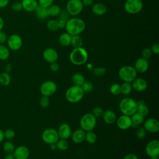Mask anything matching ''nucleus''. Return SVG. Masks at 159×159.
Masks as SVG:
<instances>
[{"label": "nucleus", "instance_id": "1", "mask_svg": "<svg viewBox=\"0 0 159 159\" xmlns=\"http://www.w3.org/2000/svg\"><path fill=\"white\" fill-rule=\"evenodd\" d=\"M65 28L66 32L71 36L77 35L85 30L86 24L83 19L74 17L68 20Z\"/></svg>", "mask_w": 159, "mask_h": 159}, {"label": "nucleus", "instance_id": "2", "mask_svg": "<svg viewBox=\"0 0 159 159\" xmlns=\"http://www.w3.org/2000/svg\"><path fill=\"white\" fill-rule=\"evenodd\" d=\"M88 58L86 50L83 47L73 48L70 54V60L75 65H82L84 64Z\"/></svg>", "mask_w": 159, "mask_h": 159}, {"label": "nucleus", "instance_id": "3", "mask_svg": "<svg viewBox=\"0 0 159 159\" xmlns=\"http://www.w3.org/2000/svg\"><path fill=\"white\" fill-rule=\"evenodd\" d=\"M119 109L122 114L131 116L136 112L137 102L132 98H125L119 103Z\"/></svg>", "mask_w": 159, "mask_h": 159}, {"label": "nucleus", "instance_id": "4", "mask_svg": "<svg viewBox=\"0 0 159 159\" xmlns=\"http://www.w3.org/2000/svg\"><path fill=\"white\" fill-rule=\"evenodd\" d=\"M84 95L81 88L79 86L73 85L69 88L66 93L65 97L66 100L71 103H76L81 100Z\"/></svg>", "mask_w": 159, "mask_h": 159}, {"label": "nucleus", "instance_id": "5", "mask_svg": "<svg viewBox=\"0 0 159 159\" xmlns=\"http://www.w3.org/2000/svg\"><path fill=\"white\" fill-rule=\"evenodd\" d=\"M119 76L124 82L132 83L136 78L137 72L135 68L130 65H125L119 70Z\"/></svg>", "mask_w": 159, "mask_h": 159}, {"label": "nucleus", "instance_id": "6", "mask_svg": "<svg viewBox=\"0 0 159 159\" xmlns=\"http://www.w3.org/2000/svg\"><path fill=\"white\" fill-rule=\"evenodd\" d=\"M96 118L91 113H86L83 115L80 121L81 129L85 132L92 131L96 125Z\"/></svg>", "mask_w": 159, "mask_h": 159}, {"label": "nucleus", "instance_id": "7", "mask_svg": "<svg viewBox=\"0 0 159 159\" xmlns=\"http://www.w3.org/2000/svg\"><path fill=\"white\" fill-rule=\"evenodd\" d=\"M142 0H126L124 3L125 11L130 14L139 13L143 9Z\"/></svg>", "mask_w": 159, "mask_h": 159}, {"label": "nucleus", "instance_id": "8", "mask_svg": "<svg viewBox=\"0 0 159 159\" xmlns=\"http://www.w3.org/2000/svg\"><path fill=\"white\" fill-rule=\"evenodd\" d=\"M83 9V5L81 0H68L66 5V11L71 16H78Z\"/></svg>", "mask_w": 159, "mask_h": 159}, {"label": "nucleus", "instance_id": "9", "mask_svg": "<svg viewBox=\"0 0 159 159\" xmlns=\"http://www.w3.org/2000/svg\"><path fill=\"white\" fill-rule=\"evenodd\" d=\"M42 139L43 141L47 144L56 143L59 139L57 130L52 128L44 130L42 134Z\"/></svg>", "mask_w": 159, "mask_h": 159}, {"label": "nucleus", "instance_id": "10", "mask_svg": "<svg viewBox=\"0 0 159 159\" xmlns=\"http://www.w3.org/2000/svg\"><path fill=\"white\" fill-rule=\"evenodd\" d=\"M57 91V84L53 81H46L43 82L40 87V91L42 96H50Z\"/></svg>", "mask_w": 159, "mask_h": 159}, {"label": "nucleus", "instance_id": "11", "mask_svg": "<svg viewBox=\"0 0 159 159\" xmlns=\"http://www.w3.org/2000/svg\"><path fill=\"white\" fill-rule=\"evenodd\" d=\"M9 48L12 50L16 51L19 50L22 46V39L17 34H12L10 35L7 40Z\"/></svg>", "mask_w": 159, "mask_h": 159}, {"label": "nucleus", "instance_id": "12", "mask_svg": "<svg viewBox=\"0 0 159 159\" xmlns=\"http://www.w3.org/2000/svg\"><path fill=\"white\" fill-rule=\"evenodd\" d=\"M145 152L150 157H158L159 155V141L158 140L150 141L145 147Z\"/></svg>", "mask_w": 159, "mask_h": 159}, {"label": "nucleus", "instance_id": "13", "mask_svg": "<svg viewBox=\"0 0 159 159\" xmlns=\"http://www.w3.org/2000/svg\"><path fill=\"white\" fill-rule=\"evenodd\" d=\"M143 127L147 132L156 133L159 130V122L156 119L149 118L144 122Z\"/></svg>", "mask_w": 159, "mask_h": 159}, {"label": "nucleus", "instance_id": "14", "mask_svg": "<svg viewBox=\"0 0 159 159\" xmlns=\"http://www.w3.org/2000/svg\"><path fill=\"white\" fill-rule=\"evenodd\" d=\"M42 56L43 59L49 63L57 61L58 58L57 52L52 48H47L45 49L42 53Z\"/></svg>", "mask_w": 159, "mask_h": 159}, {"label": "nucleus", "instance_id": "15", "mask_svg": "<svg viewBox=\"0 0 159 159\" xmlns=\"http://www.w3.org/2000/svg\"><path fill=\"white\" fill-rule=\"evenodd\" d=\"M12 153L15 159H27L30 155V151L27 147L21 145L15 148Z\"/></svg>", "mask_w": 159, "mask_h": 159}, {"label": "nucleus", "instance_id": "16", "mask_svg": "<svg viewBox=\"0 0 159 159\" xmlns=\"http://www.w3.org/2000/svg\"><path fill=\"white\" fill-rule=\"evenodd\" d=\"M117 126L121 130H127L131 127L132 120L130 116L122 114L116 120Z\"/></svg>", "mask_w": 159, "mask_h": 159}, {"label": "nucleus", "instance_id": "17", "mask_svg": "<svg viewBox=\"0 0 159 159\" xmlns=\"http://www.w3.org/2000/svg\"><path fill=\"white\" fill-rule=\"evenodd\" d=\"M59 139H68L71 134V129L70 126L66 123L61 124L57 130Z\"/></svg>", "mask_w": 159, "mask_h": 159}, {"label": "nucleus", "instance_id": "18", "mask_svg": "<svg viewBox=\"0 0 159 159\" xmlns=\"http://www.w3.org/2000/svg\"><path fill=\"white\" fill-rule=\"evenodd\" d=\"M149 64L147 60L141 57L139 58L135 63V69L137 72L140 73H143L146 72L148 69Z\"/></svg>", "mask_w": 159, "mask_h": 159}, {"label": "nucleus", "instance_id": "19", "mask_svg": "<svg viewBox=\"0 0 159 159\" xmlns=\"http://www.w3.org/2000/svg\"><path fill=\"white\" fill-rule=\"evenodd\" d=\"M132 88L137 92L144 91L147 88V83L143 78H135L132 82Z\"/></svg>", "mask_w": 159, "mask_h": 159}, {"label": "nucleus", "instance_id": "20", "mask_svg": "<svg viewBox=\"0 0 159 159\" xmlns=\"http://www.w3.org/2000/svg\"><path fill=\"white\" fill-rule=\"evenodd\" d=\"M21 3L23 9L30 12H34L39 5L37 0H22Z\"/></svg>", "mask_w": 159, "mask_h": 159}, {"label": "nucleus", "instance_id": "21", "mask_svg": "<svg viewBox=\"0 0 159 159\" xmlns=\"http://www.w3.org/2000/svg\"><path fill=\"white\" fill-rule=\"evenodd\" d=\"M92 12L98 16L104 15L107 12L106 6L102 2H97L93 4Z\"/></svg>", "mask_w": 159, "mask_h": 159}, {"label": "nucleus", "instance_id": "22", "mask_svg": "<svg viewBox=\"0 0 159 159\" xmlns=\"http://www.w3.org/2000/svg\"><path fill=\"white\" fill-rule=\"evenodd\" d=\"M85 131L83 129H77L75 130L71 135V139L76 143H80L85 140Z\"/></svg>", "mask_w": 159, "mask_h": 159}, {"label": "nucleus", "instance_id": "23", "mask_svg": "<svg viewBox=\"0 0 159 159\" xmlns=\"http://www.w3.org/2000/svg\"><path fill=\"white\" fill-rule=\"evenodd\" d=\"M137 102L136 112L142 115L143 117L147 116L149 113V109L143 100H139Z\"/></svg>", "mask_w": 159, "mask_h": 159}, {"label": "nucleus", "instance_id": "24", "mask_svg": "<svg viewBox=\"0 0 159 159\" xmlns=\"http://www.w3.org/2000/svg\"><path fill=\"white\" fill-rule=\"evenodd\" d=\"M104 121L107 124H112L116 120V115L112 110H106L102 114Z\"/></svg>", "mask_w": 159, "mask_h": 159}, {"label": "nucleus", "instance_id": "25", "mask_svg": "<svg viewBox=\"0 0 159 159\" xmlns=\"http://www.w3.org/2000/svg\"><path fill=\"white\" fill-rule=\"evenodd\" d=\"M71 37L72 36L66 32L62 33L58 37V42L60 45L63 47L69 46L71 44Z\"/></svg>", "mask_w": 159, "mask_h": 159}, {"label": "nucleus", "instance_id": "26", "mask_svg": "<svg viewBox=\"0 0 159 159\" xmlns=\"http://www.w3.org/2000/svg\"><path fill=\"white\" fill-rule=\"evenodd\" d=\"M132 120L131 127L136 128L139 125L142 124L144 122V117L137 112L134 113L130 117Z\"/></svg>", "mask_w": 159, "mask_h": 159}, {"label": "nucleus", "instance_id": "27", "mask_svg": "<svg viewBox=\"0 0 159 159\" xmlns=\"http://www.w3.org/2000/svg\"><path fill=\"white\" fill-rule=\"evenodd\" d=\"M34 12H35L36 16L39 19H45L48 17L47 8L43 7L40 5H38Z\"/></svg>", "mask_w": 159, "mask_h": 159}, {"label": "nucleus", "instance_id": "28", "mask_svg": "<svg viewBox=\"0 0 159 159\" xmlns=\"http://www.w3.org/2000/svg\"><path fill=\"white\" fill-rule=\"evenodd\" d=\"M61 8L57 4H52L47 8L48 16L56 17L58 16L61 11Z\"/></svg>", "mask_w": 159, "mask_h": 159}, {"label": "nucleus", "instance_id": "29", "mask_svg": "<svg viewBox=\"0 0 159 159\" xmlns=\"http://www.w3.org/2000/svg\"><path fill=\"white\" fill-rule=\"evenodd\" d=\"M71 81L74 85L81 86V85L84 82L85 79L84 76L81 73H75L72 76Z\"/></svg>", "mask_w": 159, "mask_h": 159}, {"label": "nucleus", "instance_id": "30", "mask_svg": "<svg viewBox=\"0 0 159 159\" xmlns=\"http://www.w3.org/2000/svg\"><path fill=\"white\" fill-rule=\"evenodd\" d=\"M83 43V39L79 35H73L71 37V40L70 45H71L74 48L82 47Z\"/></svg>", "mask_w": 159, "mask_h": 159}, {"label": "nucleus", "instance_id": "31", "mask_svg": "<svg viewBox=\"0 0 159 159\" xmlns=\"http://www.w3.org/2000/svg\"><path fill=\"white\" fill-rule=\"evenodd\" d=\"M11 76L9 74L5 71L0 73V83L3 86H7L10 84Z\"/></svg>", "mask_w": 159, "mask_h": 159}, {"label": "nucleus", "instance_id": "32", "mask_svg": "<svg viewBox=\"0 0 159 159\" xmlns=\"http://www.w3.org/2000/svg\"><path fill=\"white\" fill-rule=\"evenodd\" d=\"M10 52L9 48L2 44H0V60H5L9 57Z\"/></svg>", "mask_w": 159, "mask_h": 159}, {"label": "nucleus", "instance_id": "33", "mask_svg": "<svg viewBox=\"0 0 159 159\" xmlns=\"http://www.w3.org/2000/svg\"><path fill=\"white\" fill-rule=\"evenodd\" d=\"M120 86V93H122V94L128 95L131 93L132 88L130 83L124 82Z\"/></svg>", "mask_w": 159, "mask_h": 159}, {"label": "nucleus", "instance_id": "34", "mask_svg": "<svg viewBox=\"0 0 159 159\" xmlns=\"http://www.w3.org/2000/svg\"><path fill=\"white\" fill-rule=\"evenodd\" d=\"M55 144L57 148L62 151L66 150L69 147V143L66 139H59Z\"/></svg>", "mask_w": 159, "mask_h": 159}, {"label": "nucleus", "instance_id": "35", "mask_svg": "<svg viewBox=\"0 0 159 159\" xmlns=\"http://www.w3.org/2000/svg\"><path fill=\"white\" fill-rule=\"evenodd\" d=\"M85 140L88 143H94L97 140V135L93 131L86 132L85 134Z\"/></svg>", "mask_w": 159, "mask_h": 159}, {"label": "nucleus", "instance_id": "36", "mask_svg": "<svg viewBox=\"0 0 159 159\" xmlns=\"http://www.w3.org/2000/svg\"><path fill=\"white\" fill-rule=\"evenodd\" d=\"M15 149L14 145L12 142L10 141L5 142L3 144V150L6 153H13Z\"/></svg>", "mask_w": 159, "mask_h": 159}, {"label": "nucleus", "instance_id": "37", "mask_svg": "<svg viewBox=\"0 0 159 159\" xmlns=\"http://www.w3.org/2000/svg\"><path fill=\"white\" fill-rule=\"evenodd\" d=\"M84 93H90L93 89V85L91 82L88 81H84V82L80 86Z\"/></svg>", "mask_w": 159, "mask_h": 159}, {"label": "nucleus", "instance_id": "38", "mask_svg": "<svg viewBox=\"0 0 159 159\" xmlns=\"http://www.w3.org/2000/svg\"><path fill=\"white\" fill-rule=\"evenodd\" d=\"M47 27L50 31H57L59 28L58 25V21L52 19L47 22Z\"/></svg>", "mask_w": 159, "mask_h": 159}, {"label": "nucleus", "instance_id": "39", "mask_svg": "<svg viewBox=\"0 0 159 159\" xmlns=\"http://www.w3.org/2000/svg\"><path fill=\"white\" fill-rule=\"evenodd\" d=\"M110 92L113 95H118L120 94V86L117 83L112 84L109 88Z\"/></svg>", "mask_w": 159, "mask_h": 159}, {"label": "nucleus", "instance_id": "40", "mask_svg": "<svg viewBox=\"0 0 159 159\" xmlns=\"http://www.w3.org/2000/svg\"><path fill=\"white\" fill-rule=\"evenodd\" d=\"M93 74L96 76H102L104 75H105L106 72V70L105 68L104 67H101V66H98V67H95L93 68Z\"/></svg>", "mask_w": 159, "mask_h": 159}, {"label": "nucleus", "instance_id": "41", "mask_svg": "<svg viewBox=\"0 0 159 159\" xmlns=\"http://www.w3.org/2000/svg\"><path fill=\"white\" fill-rule=\"evenodd\" d=\"M104 111L101 107H95L92 110V114L96 117V118H99L101 117L102 116Z\"/></svg>", "mask_w": 159, "mask_h": 159}, {"label": "nucleus", "instance_id": "42", "mask_svg": "<svg viewBox=\"0 0 159 159\" xmlns=\"http://www.w3.org/2000/svg\"><path fill=\"white\" fill-rule=\"evenodd\" d=\"M40 105L43 108H46L47 107L49 104H50V99L48 96H43L40 99Z\"/></svg>", "mask_w": 159, "mask_h": 159}, {"label": "nucleus", "instance_id": "43", "mask_svg": "<svg viewBox=\"0 0 159 159\" xmlns=\"http://www.w3.org/2000/svg\"><path fill=\"white\" fill-rule=\"evenodd\" d=\"M58 17L60 20H62L63 21L67 22L68 20L70 19V14L66 11V9H63V10H61L58 15Z\"/></svg>", "mask_w": 159, "mask_h": 159}, {"label": "nucleus", "instance_id": "44", "mask_svg": "<svg viewBox=\"0 0 159 159\" xmlns=\"http://www.w3.org/2000/svg\"><path fill=\"white\" fill-rule=\"evenodd\" d=\"M152 52L150 49V48H145L142 52V57L146 59V60H148V58H150L152 55Z\"/></svg>", "mask_w": 159, "mask_h": 159}, {"label": "nucleus", "instance_id": "45", "mask_svg": "<svg viewBox=\"0 0 159 159\" xmlns=\"http://www.w3.org/2000/svg\"><path fill=\"white\" fill-rule=\"evenodd\" d=\"M11 8H12V10L14 12L20 11L23 9L21 1H17L14 2L11 6Z\"/></svg>", "mask_w": 159, "mask_h": 159}, {"label": "nucleus", "instance_id": "46", "mask_svg": "<svg viewBox=\"0 0 159 159\" xmlns=\"http://www.w3.org/2000/svg\"><path fill=\"white\" fill-rule=\"evenodd\" d=\"M146 132L147 131L145 130V129L143 127H139L136 131L137 137L139 139H142L145 138V137L146 135Z\"/></svg>", "mask_w": 159, "mask_h": 159}, {"label": "nucleus", "instance_id": "47", "mask_svg": "<svg viewBox=\"0 0 159 159\" xmlns=\"http://www.w3.org/2000/svg\"><path fill=\"white\" fill-rule=\"evenodd\" d=\"M54 0H38V3L39 5L43 7L48 8L50 6L53 4Z\"/></svg>", "mask_w": 159, "mask_h": 159}, {"label": "nucleus", "instance_id": "48", "mask_svg": "<svg viewBox=\"0 0 159 159\" xmlns=\"http://www.w3.org/2000/svg\"><path fill=\"white\" fill-rule=\"evenodd\" d=\"M4 138L7 139H11L15 136V132L12 129H8L4 132Z\"/></svg>", "mask_w": 159, "mask_h": 159}, {"label": "nucleus", "instance_id": "49", "mask_svg": "<svg viewBox=\"0 0 159 159\" xmlns=\"http://www.w3.org/2000/svg\"><path fill=\"white\" fill-rule=\"evenodd\" d=\"M50 68L52 71L57 72L60 70V65L58 63H57V61L53 62V63H50Z\"/></svg>", "mask_w": 159, "mask_h": 159}, {"label": "nucleus", "instance_id": "50", "mask_svg": "<svg viewBox=\"0 0 159 159\" xmlns=\"http://www.w3.org/2000/svg\"><path fill=\"white\" fill-rule=\"evenodd\" d=\"M7 36L6 34L4 32L1 30L0 31V44L4 43L5 42H7Z\"/></svg>", "mask_w": 159, "mask_h": 159}, {"label": "nucleus", "instance_id": "51", "mask_svg": "<svg viewBox=\"0 0 159 159\" xmlns=\"http://www.w3.org/2000/svg\"><path fill=\"white\" fill-rule=\"evenodd\" d=\"M150 49H151L153 53L156 54V55L158 54L159 53V44L158 43H153Z\"/></svg>", "mask_w": 159, "mask_h": 159}, {"label": "nucleus", "instance_id": "52", "mask_svg": "<svg viewBox=\"0 0 159 159\" xmlns=\"http://www.w3.org/2000/svg\"><path fill=\"white\" fill-rule=\"evenodd\" d=\"M81 2L83 3V6L88 7L92 6L94 2V0H81Z\"/></svg>", "mask_w": 159, "mask_h": 159}, {"label": "nucleus", "instance_id": "53", "mask_svg": "<svg viewBox=\"0 0 159 159\" xmlns=\"http://www.w3.org/2000/svg\"><path fill=\"white\" fill-rule=\"evenodd\" d=\"M124 159H139V158L136 155L133 153H129L124 157Z\"/></svg>", "mask_w": 159, "mask_h": 159}, {"label": "nucleus", "instance_id": "54", "mask_svg": "<svg viewBox=\"0 0 159 159\" xmlns=\"http://www.w3.org/2000/svg\"><path fill=\"white\" fill-rule=\"evenodd\" d=\"M9 2V0H0V8L6 7Z\"/></svg>", "mask_w": 159, "mask_h": 159}, {"label": "nucleus", "instance_id": "55", "mask_svg": "<svg viewBox=\"0 0 159 159\" xmlns=\"http://www.w3.org/2000/svg\"><path fill=\"white\" fill-rule=\"evenodd\" d=\"M58 28L59 29H63L65 27L66 25V22L65 21H63L62 20H58Z\"/></svg>", "mask_w": 159, "mask_h": 159}, {"label": "nucleus", "instance_id": "56", "mask_svg": "<svg viewBox=\"0 0 159 159\" xmlns=\"http://www.w3.org/2000/svg\"><path fill=\"white\" fill-rule=\"evenodd\" d=\"M5 159H15L14 155L12 153H7L5 156Z\"/></svg>", "mask_w": 159, "mask_h": 159}, {"label": "nucleus", "instance_id": "57", "mask_svg": "<svg viewBox=\"0 0 159 159\" xmlns=\"http://www.w3.org/2000/svg\"><path fill=\"white\" fill-rule=\"evenodd\" d=\"M4 24V20H3V19L1 17H0V31L2 30V29H3Z\"/></svg>", "mask_w": 159, "mask_h": 159}, {"label": "nucleus", "instance_id": "58", "mask_svg": "<svg viewBox=\"0 0 159 159\" xmlns=\"http://www.w3.org/2000/svg\"><path fill=\"white\" fill-rule=\"evenodd\" d=\"M4 139V132L0 129V142H1Z\"/></svg>", "mask_w": 159, "mask_h": 159}, {"label": "nucleus", "instance_id": "59", "mask_svg": "<svg viewBox=\"0 0 159 159\" xmlns=\"http://www.w3.org/2000/svg\"><path fill=\"white\" fill-rule=\"evenodd\" d=\"M50 148L52 150H55L56 148H57V147H56V144L55 143H52V144H50Z\"/></svg>", "mask_w": 159, "mask_h": 159}, {"label": "nucleus", "instance_id": "60", "mask_svg": "<svg viewBox=\"0 0 159 159\" xmlns=\"http://www.w3.org/2000/svg\"><path fill=\"white\" fill-rule=\"evenodd\" d=\"M150 159H158V157H150Z\"/></svg>", "mask_w": 159, "mask_h": 159}, {"label": "nucleus", "instance_id": "61", "mask_svg": "<svg viewBox=\"0 0 159 159\" xmlns=\"http://www.w3.org/2000/svg\"><path fill=\"white\" fill-rule=\"evenodd\" d=\"M17 1H22V0H17Z\"/></svg>", "mask_w": 159, "mask_h": 159}]
</instances>
